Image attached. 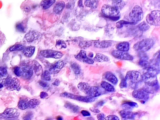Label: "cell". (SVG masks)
Masks as SVG:
<instances>
[{
	"label": "cell",
	"mask_w": 160,
	"mask_h": 120,
	"mask_svg": "<svg viewBox=\"0 0 160 120\" xmlns=\"http://www.w3.org/2000/svg\"><path fill=\"white\" fill-rule=\"evenodd\" d=\"M81 113L82 115L83 116H84V117L90 116L91 115V114H90L89 112L87 111V110H82V111H81Z\"/></svg>",
	"instance_id": "53"
},
{
	"label": "cell",
	"mask_w": 160,
	"mask_h": 120,
	"mask_svg": "<svg viewBox=\"0 0 160 120\" xmlns=\"http://www.w3.org/2000/svg\"><path fill=\"white\" fill-rule=\"evenodd\" d=\"M97 117L99 120H105L106 115L103 113H99L98 114Z\"/></svg>",
	"instance_id": "52"
},
{
	"label": "cell",
	"mask_w": 160,
	"mask_h": 120,
	"mask_svg": "<svg viewBox=\"0 0 160 120\" xmlns=\"http://www.w3.org/2000/svg\"><path fill=\"white\" fill-rule=\"evenodd\" d=\"M38 4L31 0H26L21 5V8L26 13H29L38 8Z\"/></svg>",
	"instance_id": "7"
},
{
	"label": "cell",
	"mask_w": 160,
	"mask_h": 120,
	"mask_svg": "<svg viewBox=\"0 0 160 120\" xmlns=\"http://www.w3.org/2000/svg\"><path fill=\"white\" fill-rule=\"evenodd\" d=\"M65 7L64 1H58L55 4L53 8V11L55 14L59 15L61 13Z\"/></svg>",
	"instance_id": "21"
},
{
	"label": "cell",
	"mask_w": 160,
	"mask_h": 120,
	"mask_svg": "<svg viewBox=\"0 0 160 120\" xmlns=\"http://www.w3.org/2000/svg\"><path fill=\"white\" fill-rule=\"evenodd\" d=\"M110 59L108 56L100 53H96V55L93 58V61L98 62V63L107 62Z\"/></svg>",
	"instance_id": "27"
},
{
	"label": "cell",
	"mask_w": 160,
	"mask_h": 120,
	"mask_svg": "<svg viewBox=\"0 0 160 120\" xmlns=\"http://www.w3.org/2000/svg\"><path fill=\"white\" fill-rule=\"evenodd\" d=\"M138 64L140 67L144 68V69L148 68L151 65V63L147 61V60H145V59H140L138 63Z\"/></svg>",
	"instance_id": "38"
},
{
	"label": "cell",
	"mask_w": 160,
	"mask_h": 120,
	"mask_svg": "<svg viewBox=\"0 0 160 120\" xmlns=\"http://www.w3.org/2000/svg\"><path fill=\"white\" fill-rule=\"evenodd\" d=\"M35 63H34V69L35 73L36 74L38 73V74L39 75L42 72V68L39 63H38L36 61H35Z\"/></svg>",
	"instance_id": "42"
},
{
	"label": "cell",
	"mask_w": 160,
	"mask_h": 120,
	"mask_svg": "<svg viewBox=\"0 0 160 120\" xmlns=\"http://www.w3.org/2000/svg\"><path fill=\"white\" fill-rule=\"evenodd\" d=\"M103 93V91L100 87L93 86L91 87L87 95L92 97L96 98L102 94Z\"/></svg>",
	"instance_id": "16"
},
{
	"label": "cell",
	"mask_w": 160,
	"mask_h": 120,
	"mask_svg": "<svg viewBox=\"0 0 160 120\" xmlns=\"http://www.w3.org/2000/svg\"><path fill=\"white\" fill-rule=\"evenodd\" d=\"M55 2L56 0H42L40 5L43 9L46 10L50 9Z\"/></svg>",
	"instance_id": "24"
},
{
	"label": "cell",
	"mask_w": 160,
	"mask_h": 120,
	"mask_svg": "<svg viewBox=\"0 0 160 120\" xmlns=\"http://www.w3.org/2000/svg\"><path fill=\"white\" fill-rule=\"evenodd\" d=\"M138 27L140 31H146L149 29L150 26L148 23L145 21H143L138 26Z\"/></svg>",
	"instance_id": "39"
},
{
	"label": "cell",
	"mask_w": 160,
	"mask_h": 120,
	"mask_svg": "<svg viewBox=\"0 0 160 120\" xmlns=\"http://www.w3.org/2000/svg\"><path fill=\"white\" fill-rule=\"evenodd\" d=\"M40 54L44 57L55 59H60L63 56V54L61 52L50 49L42 50L40 52Z\"/></svg>",
	"instance_id": "8"
},
{
	"label": "cell",
	"mask_w": 160,
	"mask_h": 120,
	"mask_svg": "<svg viewBox=\"0 0 160 120\" xmlns=\"http://www.w3.org/2000/svg\"><path fill=\"white\" fill-rule=\"evenodd\" d=\"M95 100H96V98L92 97L89 96H79V95H77V97L76 99V100L85 103H91L92 102H95Z\"/></svg>",
	"instance_id": "28"
},
{
	"label": "cell",
	"mask_w": 160,
	"mask_h": 120,
	"mask_svg": "<svg viewBox=\"0 0 160 120\" xmlns=\"http://www.w3.org/2000/svg\"><path fill=\"white\" fill-rule=\"evenodd\" d=\"M111 55L116 59L127 61H132L134 57L127 52H122L118 50H113L111 52Z\"/></svg>",
	"instance_id": "11"
},
{
	"label": "cell",
	"mask_w": 160,
	"mask_h": 120,
	"mask_svg": "<svg viewBox=\"0 0 160 120\" xmlns=\"http://www.w3.org/2000/svg\"><path fill=\"white\" fill-rule=\"evenodd\" d=\"M20 81L18 79L11 76L8 77L5 82V86L9 90H15L19 88Z\"/></svg>",
	"instance_id": "10"
},
{
	"label": "cell",
	"mask_w": 160,
	"mask_h": 120,
	"mask_svg": "<svg viewBox=\"0 0 160 120\" xmlns=\"http://www.w3.org/2000/svg\"><path fill=\"white\" fill-rule=\"evenodd\" d=\"M91 87V86H90L88 83H85V82H81V83H79L77 85L78 89L81 92H84L86 95L88 94Z\"/></svg>",
	"instance_id": "25"
},
{
	"label": "cell",
	"mask_w": 160,
	"mask_h": 120,
	"mask_svg": "<svg viewBox=\"0 0 160 120\" xmlns=\"http://www.w3.org/2000/svg\"><path fill=\"white\" fill-rule=\"evenodd\" d=\"M104 78L106 80L110 82V83L114 85H116L118 84V78L113 73H112V72H110V71L106 72L104 74Z\"/></svg>",
	"instance_id": "20"
},
{
	"label": "cell",
	"mask_w": 160,
	"mask_h": 120,
	"mask_svg": "<svg viewBox=\"0 0 160 120\" xmlns=\"http://www.w3.org/2000/svg\"><path fill=\"white\" fill-rule=\"evenodd\" d=\"M127 85V81L126 80V78L123 77V78L121 79V83H120V88H126Z\"/></svg>",
	"instance_id": "48"
},
{
	"label": "cell",
	"mask_w": 160,
	"mask_h": 120,
	"mask_svg": "<svg viewBox=\"0 0 160 120\" xmlns=\"http://www.w3.org/2000/svg\"><path fill=\"white\" fill-rule=\"evenodd\" d=\"M48 96V94L46 92H41L40 94V97L42 98V99H44V98H46Z\"/></svg>",
	"instance_id": "56"
},
{
	"label": "cell",
	"mask_w": 160,
	"mask_h": 120,
	"mask_svg": "<svg viewBox=\"0 0 160 120\" xmlns=\"http://www.w3.org/2000/svg\"><path fill=\"white\" fill-rule=\"evenodd\" d=\"M18 107L20 109L25 110L28 107L27 103L24 100H19L18 103Z\"/></svg>",
	"instance_id": "41"
},
{
	"label": "cell",
	"mask_w": 160,
	"mask_h": 120,
	"mask_svg": "<svg viewBox=\"0 0 160 120\" xmlns=\"http://www.w3.org/2000/svg\"><path fill=\"white\" fill-rule=\"evenodd\" d=\"M129 17L131 22L134 24L140 21L143 17V12L141 8L138 5L135 6L130 13Z\"/></svg>",
	"instance_id": "2"
},
{
	"label": "cell",
	"mask_w": 160,
	"mask_h": 120,
	"mask_svg": "<svg viewBox=\"0 0 160 120\" xmlns=\"http://www.w3.org/2000/svg\"><path fill=\"white\" fill-rule=\"evenodd\" d=\"M19 115V112L18 110L14 108H7L3 112L0 113L1 119H7L17 117Z\"/></svg>",
	"instance_id": "9"
},
{
	"label": "cell",
	"mask_w": 160,
	"mask_h": 120,
	"mask_svg": "<svg viewBox=\"0 0 160 120\" xmlns=\"http://www.w3.org/2000/svg\"><path fill=\"white\" fill-rule=\"evenodd\" d=\"M64 63L63 61H59L53 64L49 69V71L51 74H56L58 73L64 67Z\"/></svg>",
	"instance_id": "15"
},
{
	"label": "cell",
	"mask_w": 160,
	"mask_h": 120,
	"mask_svg": "<svg viewBox=\"0 0 160 120\" xmlns=\"http://www.w3.org/2000/svg\"><path fill=\"white\" fill-rule=\"evenodd\" d=\"M39 84L43 87H47L48 86V83H46L45 82L43 81H40L39 82Z\"/></svg>",
	"instance_id": "54"
},
{
	"label": "cell",
	"mask_w": 160,
	"mask_h": 120,
	"mask_svg": "<svg viewBox=\"0 0 160 120\" xmlns=\"http://www.w3.org/2000/svg\"><path fill=\"white\" fill-rule=\"evenodd\" d=\"M155 43V41L151 38L144 39L135 44L134 48L138 52H147L153 47Z\"/></svg>",
	"instance_id": "1"
},
{
	"label": "cell",
	"mask_w": 160,
	"mask_h": 120,
	"mask_svg": "<svg viewBox=\"0 0 160 120\" xmlns=\"http://www.w3.org/2000/svg\"><path fill=\"white\" fill-rule=\"evenodd\" d=\"M7 74V69L4 67H0V76H5Z\"/></svg>",
	"instance_id": "49"
},
{
	"label": "cell",
	"mask_w": 160,
	"mask_h": 120,
	"mask_svg": "<svg viewBox=\"0 0 160 120\" xmlns=\"http://www.w3.org/2000/svg\"><path fill=\"white\" fill-rule=\"evenodd\" d=\"M40 103V101L36 99H32L30 100L27 103V105L29 108L34 109L37 107Z\"/></svg>",
	"instance_id": "35"
},
{
	"label": "cell",
	"mask_w": 160,
	"mask_h": 120,
	"mask_svg": "<svg viewBox=\"0 0 160 120\" xmlns=\"http://www.w3.org/2000/svg\"><path fill=\"white\" fill-rule=\"evenodd\" d=\"M40 35V33L38 31L30 30L25 34L24 39L28 42H32L39 39Z\"/></svg>",
	"instance_id": "14"
},
{
	"label": "cell",
	"mask_w": 160,
	"mask_h": 120,
	"mask_svg": "<svg viewBox=\"0 0 160 120\" xmlns=\"http://www.w3.org/2000/svg\"><path fill=\"white\" fill-rule=\"evenodd\" d=\"M104 103H105V102L104 101H100V102H98L96 105L97 106H99V107H100V106H102V105H104Z\"/></svg>",
	"instance_id": "58"
},
{
	"label": "cell",
	"mask_w": 160,
	"mask_h": 120,
	"mask_svg": "<svg viewBox=\"0 0 160 120\" xmlns=\"http://www.w3.org/2000/svg\"><path fill=\"white\" fill-rule=\"evenodd\" d=\"M61 96H62L63 97L67 98H69V99H73V100H76L77 95H76L73 94H70V93L65 92L61 94Z\"/></svg>",
	"instance_id": "44"
},
{
	"label": "cell",
	"mask_w": 160,
	"mask_h": 120,
	"mask_svg": "<svg viewBox=\"0 0 160 120\" xmlns=\"http://www.w3.org/2000/svg\"><path fill=\"white\" fill-rule=\"evenodd\" d=\"M116 48L118 51L128 52L130 49L129 43L128 42H121L117 44Z\"/></svg>",
	"instance_id": "23"
},
{
	"label": "cell",
	"mask_w": 160,
	"mask_h": 120,
	"mask_svg": "<svg viewBox=\"0 0 160 120\" xmlns=\"http://www.w3.org/2000/svg\"><path fill=\"white\" fill-rule=\"evenodd\" d=\"M64 107L69 110V111L74 113H77L80 110V107L79 106L69 102H66Z\"/></svg>",
	"instance_id": "30"
},
{
	"label": "cell",
	"mask_w": 160,
	"mask_h": 120,
	"mask_svg": "<svg viewBox=\"0 0 160 120\" xmlns=\"http://www.w3.org/2000/svg\"><path fill=\"white\" fill-rule=\"evenodd\" d=\"M14 72L17 76H21V70L19 67H15L14 69Z\"/></svg>",
	"instance_id": "50"
},
{
	"label": "cell",
	"mask_w": 160,
	"mask_h": 120,
	"mask_svg": "<svg viewBox=\"0 0 160 120\" xmlns=\"http://www.w3.org/2000/svg\"><path fill=\"white\" fill-rule=\"evenodd\" d=\"M56 48L59 49H61L63 48H66L67 47V45L65 42L63 40H58L56 41Z\"/></svg>",
	"instance_id": "40"
},
{
	"label": "cell",
	"mask_w": 160,
	"mask_h": 120,
	"mask_svg": "<svg viewBox=\"0 0 160 120\" xmlns=\"http://www.w3.org/2000/svg\"><path fill=\"white\" fill-rule=\"evenodd\" d=\"M142 81L147 86H154L158 84L156 74L148 71L142 75Z\"/></svg>",
	"instance_id": "4"
},
{
	"label": "cell",
	"mask_w": 160,
	"mask_h": 120,
	"mask_svg": "<svg viewBox=\"0 0 160 120\" xmlns=\"http://www.w3.org/2000/svg\"><path fill=\"white\" fill-rule=\"evenodd\" d=\"M5 40L6 37L5 35L0 31V47L4 44Z\"/></svg>",
	"instance_id": "46"
},
{
	"label": "cell",
	"mask_w": 160,
	"mask_h": 120,
	"mask_svg": "<svg viewBox=\"0 0 160 120\" xmlns=\"http://www.w3.org/2000/svg\"><path fill=\"white\" fill-rule=\"evenodd\" d=\"M42 78L45 81H50L51 80L50 73V71H46L42 74Z\"/></svg>",
	"instance_id": "45"
},
{
	"label": "cell",
	"mask_w": 160,
	"mask_h": 120,
	"mask_svg": "<svg viewBox=\"0 0 160 120\" xmlns=\"http://www.w3.org/2000/svg\"><path fill=\"white\" fill-rule=\"evenodd\" d=\"M101 11L105 16L108 17L116 16L119 14V10L116 7L106 4L103 6Z\"/></svg>",
	"instance_id": "6"
},
{
	"label": "cell",
	"mask_w": 160,
	"mask_h": 120,
	"mask_svg": "<svg viewBox=\"0 0 160 120\" xmlns=\"http://www.w3.org/2000/svg\"><path fill=\"white\" fill-rule=\"evenodd\" d=\"M60 80H58V79H56V81H55L54 82L53 84L54 86H59V84H60Z\"/></svg>",
	"instance_id": "57"
},
{
	"label": "cell",
	"mask_w": 160,
	"mask_h": 120,
	"mask_svg": "<svg viewBox=\"0 0 160 120\" xmlns=\"http://www.w3.org/2000/svg\"><path fill=\"white\" fill-rule=\"evenodd\" d=\"M71 68L72 69L74 73L76 76H79L81 73V69L80 66L76 63H72L71 65Z\"/></svg>",
	"instance_id": "32"
},
{
	"label": "cell",
	"mask_w": 160,
	"mask_h": 120,
	"mask_svg": "<svg viewBox=\"0 0 160 120\" xmlns=\"http://www.w3.org/2000/svg\"><path fill=\"white\" fill-rule=\"evenodd\" d=\"M138 107V105L137 103L134 102H124L122 104V107L123 108V109L127 110H132L133 108Z\"/></svg>",
	"instance_id": "26"
},
{
	"label": "cell",
	"mask_w": 160,
	"mask_h": 120,
	"mask_svg": "<svg viewBox=\"0 0 160 120\" xmlns=\"http://www.w3.org/2000/svg\"><path fill=\"white\" fill-rule=\"evenodd\" d=\"M139 56L140 59H145V60H148V56L147 55L145 52H139Z\"/></svg>",
	"instance_id": "47"
},
{
	"label": "cell",
	"mask_w": 160,
	"mask_h": 120,
	"mask_svg": "<svg viewBox=\"0 0 160 120\" xmlns=\"http://www.w3.org/2000/svg\"><path fill=\"white\" fill-rule=\"evenodd\" d=\"M90 110H91L92 112L95 113H100V110H99L97 108H95V107H91L90 108Z\"/></svg>",
	"instance_id": "55"
},
{
	"label": "cell",
	"mask_w": 160,
	"mask_h": 120,
	"mask_svg": "<svg viewBox=\"0 0 160 120\" xmlns=\"http://www.w3.org/2000/svg\"><path fill=\"white\" fill-rule=\"evenodd\" d=\"M146 20L148 24L159 26L160 24V12L158 10L151 11L147 15Z\"/></svg>",
	"instance_id": "3"
},
{
	"label": "cell",
	"mask_w": 160,
	"mask_h": 120,
	"mask_svg": "<svg viewBox=\"0 0 160 120\" xmlns=\"http://www.w3.org/2000/svg\"><path fill=\"white\" fill-rule=\"evenodd\" d=\"M75 58L79 61H81L82 63H86L87 64H93L95 62L93 60L87 56V52L83 50H80L77 55H75Z\"/></svg>",
	"instance_id": "12"
},
{
	"label": "cell",
	"mask_w": 160,
	"mask_h": 120,
	"mask_svg": "<svg viewBox=\"0 0 160 120\" xmlns=\"http://www.w3.org/2000/svg\"><path fill=\"white\" fill-rule=\"evenodd\" d=\"M92 45V42L89 41H81L79 43V46L81 49H87Z\"/></svg>",
	"instance_id": "36"
},
{
	"label": "cell",
	"mask_w": 160,
	"mask_h": 120,
	"mask_svg": "<svg viewBox=\"0 0 160 120\" xmlns=\"http://www.w3.org/2000/svg\"><path fill=\"white\" fill-rule=\"evenodd\" d=\"M105 120H119V118L118 116L115 115H108L105 118Z\"/></svg>",
	"instance_id": "51"
},
{
	"label": "cell",
	"mask_w": 160,
	"mask_h": 120,
	"mask_svg": "<svg viewBox=\"0 0 160 120\" xmlns=\"http://www.w3.org/2000/svg\"><path fill=\"white\" fill-rule=\"evenodd\" d=\"M24 48V45L22 44H17L13 45L9 48V51L12 52L14 51H21Z\"/></svg>",
	"instance_id": "37"
},
{
	"label": "cell",
	"mask_w": 160,
	"mask_h": 120,
	"mask_svg": "<svg viewBox=\"0 0 160 120\" xmlns=\"http://www.w3.org/2000/svg\"><path fill=\"white\" fill-rule=\"evenodd\" d=\"M3 84L0 83V89H1V88H3Z\"/></svg>",
	"instance_id": "61"
},
{
	"label": "cell",
	"mask_w": 160,
	"mask_h": 120,
	"mask_svg": "<svg viewBox=\"0 0 160 120\" xmlns=\"http://www.w3.org/2000/svg\"><path fill=\"white\" fill-rule=\"evenodd\" d=\"M138 113L130 111V110L123 109L119 112V115L124 119H134L137 115Z\"/></svg>",
	"instance_id": "17"
},
{
	"label": "cell",
	"mask_w": 160,
	"mask_h": 120,
	"mask_svg": "<svg viewBox=\"0 0 160 120\" xmlns=\"http://www.w3.org/2000/svg\"><path fill=\"white\" fill-rule=\"evenodd\" d=\"M57 119H58V120H63V118L61 117V116H58V118H57Z\"/></svg>",
	"instance_id": "60"
},
{
	"label": "cell",
	"mask_w": 160,
	"mask_h": 120,
	"mask_svg": "<svg viewBox=\"0 0 160 120\" xmlns=\"http://www.w3.org/2000/svg\"><path fill=\"white\" fill-rule=\"evenodd\" d=\"M125 78L127 81L134 84L142 81V75L138 71H129L127 73Z\"/></svg>",
	"instance_id": "5"
},
{
	"label": "cell",
	"mask_w": 160,
	"mask_h": 120,
	"mask_svg": "<svg viewBox=\"0 0 160 120\" xmlns=\"http://www.w3.org/2000/svg\"><path fill=\"white\" fill-rule=\"evenodd\" d=\"M134 24L132 23V22L126 21H124V20H121V21H119L118 22L116 23V27H118V28H121L122 27H123V26H124V24Z\"/></svg>",
	"instance_id": "43"
},
{
	"label": "cell",
	"mask_w": 160,
	"mask_h": 120,
	"mask_svg": "<svg viewBox=\"0 0 160 120\" xmlns=\"http://www.w3.org/2000/svg\"><path fill=\"white\" fill-rule=\"evenodd\" d=\"M93 45L98 48H107L111 47L112 45V42L108 40L103 41H95L93 42Z\"/></svg>",
	"instance_id": "18"
},
{
	"label": "cell",
	"mask_w": 160,
	"mask_h": 120,
	"mask_svg": "<svg viewBox=\"0 0 160 120\" xmlns=\"http://www.w3.org/2000/svg\"><path fill=\"white\" fill-rule=\"evenodd\" d=\"M98 3L99 2L98 0H86L85 2V6L91 9L97 8Z\"/></svg>",
	"instance_id": "34"
},
{
	"label": "cell",
	"mask_w": 160,
	"mask_h": 120,
	"mask_svg": "<svg viewBox=\"0 0 160 120\" xmlns=\"http://www.w3.org/2000/svg\"><path fill=\"white\" fill-rule=\"evenodd\" d=\"M78 5L80 7H83V5H82V1L81 0H79V2H78Z\"/></svg>",
	"instance_id": "59"
},
{
	"label": "cell",
	"mask_w": 160,
	"mask_h": 120,
	"mask_svg": "<svg viewBox=\"0 0 160 120\" xmlns=\"http://www.w3.org/2000/svg\"><path fill=\"white\" fill-rule=\"evenodd\" d=\"M35 47H25L24 49V55H25L26 57H30L34 55V53L35 52Z\"/></svg>",
	"instance_id": "33"
},
{
	"label": "cell",
	"mask_w": 160,
	"mask_h": 120,
	"mask_svg": "<svg viewBox=\"0 0 160 120\" xmlns=\"http://www.w3.org/2000/svg\"><path fill=\"white\" fill-rule=\"evenodd\" d=\"M132 95L136 99L143 100V102H145V101L148 100L149 98V94L145 92L142 89L134 90L132 92Z\"/></svg>",
	"instance_id": "13"
},
{
	"label": "cell",
	"mask_w": 160,
	"mask_h": 120,
	"mask_svg": "<svg viewBox=\"0 0 160 120\" xmlns=\"http://www.w3.org/2000/svg\"><path fill=\"white\" fill-rule=\"evenodd\" d=\"M21 75L26 79H29L33 75V70L29 66H26L21 71Z\"/></svg>",
	"instance_id": "19"
},
{
	"label": "cell",
	"mask_w": 160,
	"mask_h": 120,
	"mask_svg": "<svg viewBox=\"0 0 160 120\" xmlns=\"http://www.w3.org/2000/svg\"><path fill=\"white\" fill-rule=\"evenodd\" d=\"M101 88L103 89L105 91L108 92H114L116 91L115 88L111 84L107 82L102 81L100 84Z\"/></svg>",
	"instance_id": "29"
},
{
	"label": "cell",
	"mask_w": 160,
	"mask_h": 120,
	"mask_svg": "<svg viewBox=\"0 0 160 120\" xmlns=\"http://www.w3.org/2000/svg\"><path fill=\"white\" fill-rule=\"evenodd\" d=\"M15 28L17 32L21 33H24L25 32L27 28L26 22H24V21L18 22L16 24Z\"/></svg>",
	"instance_id": "31"
},
{
	"label": "cell",
	"mask_w": 160,
	"mask_h": 120,
	"mask_svg": "<svg viewBox=\"0 0 160 120\" xmlns=\"http://www.w3.org/2000/svg\"><path fill=\"white\" fill-rule=\"evenodd\" d=\"M142 89L148 94H153L155 92H157L159 91V84H157L154 86H147L145 84V86H144Z\"/></svg>",
	"instance_id": "22"
}]
</instances>
